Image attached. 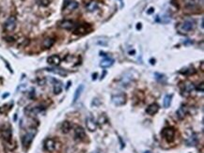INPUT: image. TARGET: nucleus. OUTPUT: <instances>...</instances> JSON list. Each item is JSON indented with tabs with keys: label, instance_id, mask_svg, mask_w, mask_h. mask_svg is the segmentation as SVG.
Returning <instances> with one entry per match:
<instances>
[{
	"label": "nucleus",
	"instance_id": "nucleus-25",
	"mask_svg": "<svg viewBox=\"0 0 204 153\" xmlns=\"http://www.w3.org/2000/svg\"><path fill=\"white\" fill-rule=\"evenodd\" d=\"M36 3L38 4L39 6L47 7L49 5V3H50V1H49V0H36Z\"/></svg>",
	"mask_w": 204,
	"mask_h": 153
},
{
	"label": "nucleus",
	"instance_id": "nucleus-5",
	"mask_svg": "<svg viewBox=\"0 0 204 153\" xmlns=\"http://www.w3.org/2000/svg\"><path fill=\"white\" fill-rule=\"evenodd\" d=\"M16 24H17V21H16V18L14 16H10V17L8 19L5 24H4V27L7 31H13L16 27Z\"/></svg>",
	"mask_w": 204,
	"mask_h": 153
},
{
	"label": "nucleus",
	"instance_id": "nucleus-15",
	"mask_svg": "<svg viewBox=\"0 0 204 153\" xmlns=\"http://www.w3.org/2000/svg\"><path fill=\"white\" fill-rule=\"evenodd\" d=\"M114 64V59L113 58H110V57H107L101 61L100 66L102 68H109Z\"/></svg>",
	"mask_w": 204,
	"mask_h": 153
},
{
	"label": "nucleus",
	"instance_id": "nucleus-26",
	"mask_svg": "<svg viewBox=\"0 0 204 153\" xmlns=\"http://www.w3.org/2000/svg\"><path fill=\"white\" fill-rule=\"evenodd\" d=\"M154 75H155V78L157 80H163V79H165V75L164 74H160V73H155L154 74Z\"/></svg>",
	"mask_w": 204,
	"mask_h": 153
},
{
	"label": "nucleus",
	"instance_id": "nucleus-23",
	"mask_svg": "<svg viewBox=\"0 0 204 153\" xmlns=\"http://www.w3.org/2000/svg\"><path fill=\"white\" fill-rule=\"evenodd\" d=\"M171 100H172V95H166V96L164 98V106L166 108L170 106L171 104Z\"/></svg>",
	"mask_w": 204,
	"mask_h": 153
},
{
	"label": "nucleus",
	"instance_id": "nucleus-11",
	"mask_svg": "<svg viewBox=\"0 0 204 153\" xmlns=\"http://www.w3.org/2000/svg\"><path fill=\"white\" fill-rule=\"evenodd\" d=\"M158 111H159V105L157 104V103H152V104H150L148 107H147L146 113L150 115H155Z\"/></svg>",
	"mask_w": 204,
	"mask_h": 153
},
{
	"label": "nucleus",
	"instance_id": "nucleus-10",
	"mask_svg": "<svg viewBox=\"0 0 204 153\" xmlns=\"http://www.w3.org/2000/svg\"><path fill=\"white\" fill-rule=\"evenodd\" d=\"M86 125H87V129L91 131H94L97 129V123L92 118H88L86 119Z\"/></svg>",
	"mask_w": 204,
	"mask_h": 153
},
{
	"label": "nucleus",
	"instance_id": "nucleus-9",
	"mask_svg": "<svg viewBox=\"0 0 204 153\" xmlns=\"http://www.w3.org/2000/svg\"><path fill=\"white\" fill-rule=\"evenodd\" d=\"M43 110V107L42 106H34V107H31V106H28L27 108H26L24 112H26L28 115H38L39 113H40Z\"/></svg>",
	"mask_w": 204,
	"mask_h": 153
},
{
	"label": "nucleus",
	"instance_id": "nucleus-2",
	"mask_svg": "<svg viewBox=\"0 0 204 153\" xmlns=\"http://www.w3.org/2000/svg\"><path fill=\"white\" fill-rule=\"evenodd\" d=\"M35 134H36V130L31 129L30 131H28L27 133L23 136L22 144H23V147L24 148H27L30 146V144L32 143V141H33V139H34Z\"/></svg>",
	"mask_w": 204,
	"mask_h": 153
},
{
	"label": "nucleus",
	"instance_id": "nucleus-8",
	"mask_svg": "<svg viewBox=\"0 0 204 153\" xmlns=\"http://www.w3.org/2000/svg\"><path fill=\"white\" fill-rule=\"evenodd\" d=\"M44 150L49 151V152H53L56 150V141L52 138H48L44 141Z\"/></svg>",
	"mask_w": 204,
	"mask_h": 153
},
{
	"label": "nucleus",
	"instance_id": "nucleus-20",
	"mask_svg": "<svg viewBox=\"0 0 204 153\" xmlns=\"http://www.w3.org/2000/svg\"><path fill=\"white\" fill-rule=\"evenodd\" d=\"M186 112H187V110H186V107L185 106H181L180 108L178 109L177 111V118L179 119H182V118H185V115H186Z\"/></svg>",
	"mask_w": 204,
	"mask_h": 153
},
{
	"label": "nucleus",
	"instance_id": "nucleus-18",
	"mask_svg": "<svg viewBox=\"0 0 204 153\" xmlns=\"http://www.w3.org/2000/svg\"><path fill=\"white\" fill-rule=\"evenodd\" d=\"M45 71L50 72H53V73H56V74H58V75H61V76H66V75H67V72H65L64 70H62V69L47 68V69H45Z\"/></svg>",
	"mask_w": 204,
	"mask_h": 153
},
{
	"label": "nucleus",
	"instance_id": "nucleus-4",
	"mask_svg": "<svg viewBox=\"0 0 204 153\" xmlns=\"http://www.w3.org/2000/svg\"><path fill=\"white\" fill-rule=\"evenodd\" d=\"M126 95L124 93H120V94H117V95H113L112 96V102L114 105L116 106H121L123 105L124 103L126 102Z\"/></svg>",
	"mask_w": 204,
	"mask_h": 153
},
{
	"label": "nucleus",
	"instance_id": "nucleus-7",
	"mask_svg": "<svg viewBox=\"0 0 204 153\" xmlns=\"http://www.w3.org/2000/svg\"><path fill=\"white\" fill-rule=\"evenodd\" d=\"M78 8V3L75 2V1H71V2H68L65 7L63 8V13L64 14H69L72 12L74 10H76Z\"/></svg>",
	"mask_w": 204,
	"mask_h": 153
},
{
	"label": "nucleus",
	"instance_id": "nucleus-6",
	"mask_svg": "<svg viewBox=\"0 0 204 153\" xmlns=\"http://www.w3.org/2000/svg\"><path fill=\"white\" fill-rule=\"evenodd\" d=\"M59 27L63 28V29L66 30H73L76 26V24L71 20H63L59 23Z\"/></svg>",
	"mask_w": 204,
	"mask_h": 153
},
{
	"label": "nucleus",
	"instance_id": "nucleus-16",
	"mask_svg": "<svg viewBox=\"0 0 204 153\" xmlns=\"http://www.w3.org/2000/svg\"><path fill=\"white\" fill-rule=\"evenodd\" d=\"M72 129V124L69 121H63L60 126V130L63 134H68Z\"/></svg>",
	"mask_w": 204,
	"mask_h": 153
},
{
	"label": "nucleus",
	"instance_id": "nucleus-30",
	"mask_svg": "<svg viewBox=\"0 0 204 153\" xmlns=\"http://www.w3.org/2000/svg\"><path fill=\"white\" fill-rule=\"evenodd\" d=\"M146 153H150V152H146Z\"/></svg>",
	"mask_w": 204,
	"mask_h": 153
},
{
	"label": "nucleus",
	"instance_id": "nucleus-24",
	"mask_svg": "<svg viewBox=\"0 0 204 153\" xmlns=\"http://www.w3.org/2000/svg\"><path fill=\"white\" fill-rule=\"evenodd\" d=\"M194 88H195V86L192 83H186V84L185 85V91L187 93H190Z\"/></svg>",
	"mask_w": 204,
	"mask_h": 153
},
{
	"label": "nucleus",
	"instance_id": "nucleus-3",
	"mask_svg": "<svg viewBox=\"0 0 204 153\" xmlns=\"http://www.w3.org/2000/svg\"><path fill=\"white\" fill-rule=\"evenodd\" d=\"M162 136L164 137L166 141H168V143L172 142L174 140V136H175V131L173 128L171 127H168V128H165V129H163L162 131Z\"/></svg>",
	"mask_w": 204,
	"mask_h": 153
},
{
	"label": "nucleus",
	"instance_id": "nucleus-28",
	"mask_svg": "<svg viewBox=\"0 0 204 153\" xmlns=\"http://www.w3.org/2000/svg\"><path fill=\"white\" fill-rule=\"evenodd\" d=\"M153 11H154V9H153V8H150V9L148 10V13H149V14H152Z\"/></svg>",
	"mask_w": 204,
	"mask_h": 153
},
{
	"label": "nucleus",
	"instance_id": "nucleus-14",
	"mask_svg": "<svg viewBox=\"0 0 204 153\" xmlns=\"http://www.w3.org/2000/svg\"><path fill=\"white\" fill-rule=\"evenodd\" d=\"M47 62H48V64H50L52 66H58L61 62V59L58 56L54 55V56H51L48 57Z\"/></svg>",
	"mask_w": 204,
	"mask_h": 153
},
{
	"label": "nucleus",
	"instance_id": "nucleus-22",
	"mask_svg": "<svg viewBox=\"0 0 204 153\" xmlns=\"http://www.w3.org/2000/svg\"><path fill=\"white\" fill-rule=\"evenodd\" d=\"M2 135H3V138L5 139L6 141H10V137H11V131H10V129L4 130L3 133H2Z\"/></svg>",
	"mask_w": 204,
	"mask_h": 153
},
{
	"label": "nucleus",
	"instance_id": "nucleus-21",
	"mask_svg": "<svg viewBox=\"0 0 204 153\" xmlns=\"http://www.w3.org/2000/svg\"><path fill=\"white\" fill-rule=\"evenodd\" d=\"M54 43H55V40H54V39H52V38H46L45 40H43L42 45H43L44 48L48 49V48H51Z\"/></svg>",
	"mask_w": 204,
	"mask_h": 153
},
{
	"label": "nucleus",
	"instance_id": "nucleus-1",
	"mask_svg": "<svg viewBox=\"0 0 204 153\" xmlns=\"http://www.w3.org/2000/svg\"><path fill=\"white\" fill-rule=\"evenodd\" d=\"M196 26V23L194 20H185V22H182V24H180L177 27V29L179 31V33L181 34H187L189 33L190 31L194 30V28Z\"/></svg>",
	"mask_w": 204,
	"mask_h": 153
},
{
	"label": "nucleus",
	"instance_id": "nucleus-17",
	"mask_svg": "<svg viewBox=\"0 0 204 153\" xmlns=\"http://www.w3.org/2000/svg\"><path fill=\"white\" fill-rule=\"evenodd\" d=\"M98 7H99V5H98V3L96 1H91L87 4L86 10L89 12H92V11H95L98 9Z\"/></svg>",
	"mask_w": 204,
	"mask_h": 153
},
{
	"label": "nucleus",
	"instance_id": "nucleus-12",
	"mask_svg": "<svg viewBox=\"0 0 204 153\" xmlns=\"http://www.w3.org/2000/svg\"><path fill=\"white\" fill-rule=\"evenodd\" d=\"M53 82H54V85H53V90H54V93L56 95L60 94L61 91H62V83L58 80H56V79H54Z\"/></svg>",
	"mask_w": 204,
	"mask_h": 153
},
{
	"label": "nucleus",
	"instance_id": "nucleus-27",
	"mask_svg": "<svg viewBox=\"0 0 204 153\" xmlns=\"http://www.w3.org/2000/svg\"><path fill=\"white\" fill-rule=\"evenodd\" d=\"M197 89H198V90H199V89H201V92H203V90H204V86H203V83H201V86H198V88H197Z\"/></svg>",
	"mask_w": 204,
	"mask_h": 153
},
{
	"label": "nucleus",
	"instance_id": "nucleus-19",
	"mask_svg": "<svg viewBox=\"0 0 204 153\" xmlns=\"http://www.w3.org/2000/svg\"><path fill=\"white\" fill-rule=\"evenodd\" d=\"M84 89V86L83 85H80L78 88H76L75 92H74V96H73V100H72V103H75L77 102V100L79 99V97L81 96V93H82Z\"/></svg>",
	"mask_w": 204,
	"mask_h": 153
},
{
	"label": "nucleus",
	"instance_id": "nucleus-13",
	"mask_svg": "<svg viewBox=\"0 0 204 153\" xmlns=\"http://www.w3.org/2000/svg\"><path fill=\"white\" fill-rule=\"evenodd\" d=\"M74 136L76 139L83 140L86 137V131L82 127H76L74 130Z\"/></svg>",
	"mask_w": 204,
	"mask_h": 153
},
{
	"label": "nucleus",
	"instance_id": "nucleus-29",
	"mask_svg": "<svg viewBox=\"0 0 204 153\" xmlns=\"http://www.w3.org/2000/svg\"><path fill=\"white\" fill-rule=\"evenodd\" d=\"M136 28H137V29H140V28H141V24H140V23H139V24H137Z\"/></svg>",
	"mask_w": 204,
	"mask_h": 153
}]
</instances>
